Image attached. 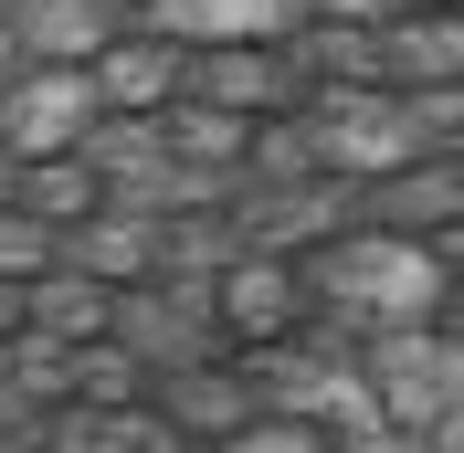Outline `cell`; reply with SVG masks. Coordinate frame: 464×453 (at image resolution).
Masks as SVG:
<instances>
[{
	"label": "cell",
	"mask_w": 464,
	"mask_h": 453,
	"mask_svg": "<svg viewBox=\"0 0 464 453\" xmlns=\"http://www.w3.org/2000/svg\"><path fill=\"white\" fill-rule=\"evenodd\" d=\"M106 348H127L138 369H201L211 348H222L211 284H201V275H148V284H116Z\"/></svg>",
	"instance_id": "1"
},
{
	"label": "cell",
	"mask_w": 464,
	"mask_h": 453,
	"mask_svg": "<svg viewBox=\"0 0 464 453\" xmlns=\"http://www.w3.org/2000/svg\"><path fill=\"white\" fill-rule=\"evenodd\" d=\"M179 95L190 106H222V116H295L306 106V74H295L285 43H243V32H211V43H190V74H179Z\"/></svg>",
	"instance_id": "2"
},
{
	"label": "cell",
	"mask_w": 464,
	"mask_h": 453,
	"mask_svg": "<svg viewBox=\"0 0 464 453\" xmlns=\"http://www.w3.org/2000/svg\"><path fill=\"white\" fill-rule=\"evenodd\" d=\"M85 127H95L85 63H11L0 74V148L11 159H63Z\"/></svg>",
	"instance_id": "3"
},
{
	"label": "cell",
	"mask_w": 464,
	"mask_h": 453,
	"mask_svg": "<svg viewBox=\"0 0 464 453\" xmlns=\"http://www.w3.org/2000/svg\"><path fill=\"white\" fill-rule=\"evenodd\" d=\"M179 74H190V32H148V22H127L106 53L85 63L95 116H159V106H179Z\"/></svg>",
	"instance_id": "4"
},
{
	"label": "cell",
	"mask_w": 464,
	"mask_h": 453,
	"mask_svg": "<svg viewBox=\"0 0 464 453\" xmlns=\"http://www.w3.org/2000/svg\"><path fill=\"white\" fill-rule=\"evenodd\" d=\"M53 264H74V275H95V284H148V275H169V222L106 200L95 222L53 232Z\"/></svg>",
	"instance_id": "5"
},
{
	"label": "cell",
	"mask_w": 464,
	"mask_h": 453,
	"mask_svg": "<svg viewBox=\"0 0 464 453\" xmlns=\"http://www.w3.org/2000/svg\"><path fill=\"white\" fill-rule=\"evenodd\" d=\"M211 316H222V338H275V327H295V254H232L211 264Z\"/></svg>",
	"instance_id": "6"
},
{
	"label": "cell",
	"mask_w": 464,
	"mask_h": 453,
	"mask_svg": "<svg viewBox=\"0 0 464 453\" xmlns=\"http://www.w3.org/2000/svg\"><path fill=\"white\" fill-rule=\"evenodd\" d=\"M22 63H95L127 32V0H0Z\"/></svg>",
	"instance_id": "7"
},
{
	"label": "cell",
	"mask_w": 464,
	"mask_h": 453,
	"mask_svg": "<svg viewBox=\"0 0 464 453\" xmlns=\"http://www.w3.org/2000/svg\"><path fill=\"white\" fill-rule=\"evenodd\" d=\"M359 211H370L391 243H422V232H443V222L464 211V169L443 159V148H433V159H401V169L370 179V200H359Z\"/></svg>",
	"instance_id": "8"
},
{
	"label": "cell",
	"mask_w": 464,
	"mask_h": 453,
	"mask_svg": "<svg viewBox=\"0 0 464 453\" xmlns=\"http://www.w3.org/2000/svg\"><path fill=\"white\" fill-rule=\"evenodd\" d=\"M116 316V284L74 275V264H43V275L22 284V338L32 348H95Z\"/></svg>",
	"instance_id": "9"
},
{
	"label": "cell",
	"mask_w": 464,
	"mask_h": 453,
	"mask_svg": "<svg viewBox=\"0 0 464 453\" xmlns=\"http://www.w3.org/2000/svg\"><path fill=\"white\" fill-rule=\"evenodd\" d=\"M370 53H380V95H401V85H454V74H464V22H454V11L370 22Z\"/></svg>",
	"instance_id": "10"
},
{
	"label": "cell",
	"mask_w": 464,
	"mask_h": 453,
	"mask_svg": "<svg viewBox=\"0 0 464 453\" xmlns=\"http://www.w3.org/2000/svg\"><path fill=\"white\" fill-rule=\"evenodd\" d=\"M22 211L32 222H53V232H74V222H95L106 211V179L63 148V159H22Z\"/></svg>",
	"instance_id": "11"
},
{
	"label": "cell",
	"mask_w": 464,
	"mask_h": 453,
	"mask_svg": "<svg viewBox=\"0 0 464 453\" xmlns=\"http://www.w3.org/2000/svg\"><path fill=\"white\" fill-rule=\"evenodd\" d=\"M43 264H53V222H32L22 200H11L0 211V284H32Z\"/></svg>",
	"instance_id": "12"
},
{
	"label": "cell",
	"mask_w": 464,
	"mask_h": 453,
	"mask_svg": "<svg viewBox=\"0 0 464 453\" xmlns=\"http://www.w3.org/2000/svg\"><path fill=\"white\" fill-rule=\"evenodd\" d=\"M22 338V284H0V348Z\"/></svg>",
	"instance_id": "13"
},
{
	"label": "cell",
	"mask_w": 464,
	"mask_h": 453,
	"mask_svg": "<svg viewBox=\"0 0 464 453\" xmlns=\"http://www.w3.org/2000/svg\"><path fill=\"white\" fill-rule=\"evenodd\" d=\"M11 200H22V159H11V148H0V211H11Z\"/></svg>",
	"instance_id": "14"
},
{
	"label": "cell",
	"mask_w": 464,
	"mask_h": 453,
	"mask_svg": "<svg viewBox=\"0 0 464 453\" xmlns=\"http://www.w3.org/2000/svg\"><path fill=\"white\" fill-rule=\"evenodd\" d=\"M11 63H22V43H11V11H0V74H11Z\"/></svg>",
	"instance_id": "15"
}]
</instances>
